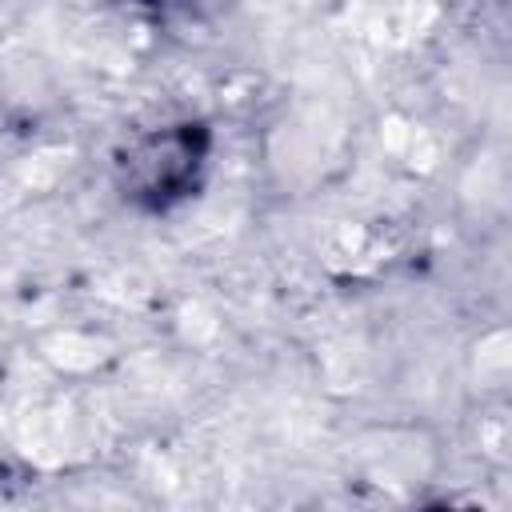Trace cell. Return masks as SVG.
<instances>
[{"mask_svg": "<svg viewBox=\"0 0 512 512\" xmlns=\"http://www.w3.org/2000/svg\"><path fill=\"white\" fill-rule=\"evenodd\" d=\"M208 152H212V132L200 120H180L128 140L112 160V176L132 208L168 212L172 204L188 200L200 188Z\"/></svg>", "mask_w": 512, "mask_h": 512, "instance_id": "6da1fadb", "label": "cell"}, {"mask_svg": "<svg viewBox=\"0 0 512 512\" xmlns=\"http://www.w3.org/2000/svg\"><path fill=\"white\" fill-rule=\"evenodd\" d=\"M424 512H476V508H456V504H428Z\"/></svg>", "mask_w": 512, "mask_h": 512, "instance_id": "7a4b0ae2", "label": "cell"}]
</instances>
